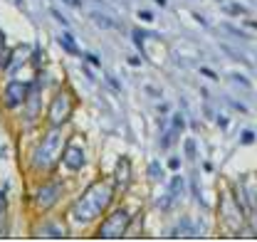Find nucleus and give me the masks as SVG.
<instances>
[{"mask_svg": "<svg viewBox=\"0 0 257 242\" xmlns=\"http://www.w3.org/2000/svg\"><path fill=\"white\" fill-rule=\"evenodd\" d=\"M203 171H205V173H210V171H213V163H210V161H205V163H203Z\"/></svg>", "mask_w": 257, "mask_h": 242, "instance_id": "obj_30", "label": "nucleus"}, {"mask_svg": "<svg viewBox=\"0 0 257 242\" xmlns=\"http://www.w3.org/2000/svg\"><path fill=\"white\" fill-rule=\"evenodd\" d=\"M171 126H173L176 131H183V126H186V124H183V116H181V114H176L173 121H171Z\"/></svg>", "mask_w": 257, "mask_h": 242, "instance_id": "obj_21", "label": "nucleus"}, {"mask_svg": "<svg viewBox=\"0 0 257 242\" xmlns=\"http://www.w3.org/2000/svg\"><path fill=\"white\" fill-rule=\"evenodd\" d=\"M50 13H52V15H55V18H57V23H60V25H64V28H67V25H69V23H67V18H64L62 13H60V10H57V8H52V10H50Z\"/></svg>", "mask_w": 257, "mask_h": 242, "instance_id": "obj_22", "label": "nucleus"}, {"mask_svg": "<svg viewBox=\"0 0 257 242\" xmlns=\"http://www.w3.org/2000/svg\"><path fill=\"white\" fill-rule=\"evenodd\" d=\"M57 146H60V126H52V131H47L45 141H42L40 149L35 151V161H32L35 168H50Z\"/></svg>", "mask_w": 257, "mask_h": 242, "instance_id": "obj_3", "label": "nucleus"}, {"mask_svg": "<svg viewBox=\"0 0 257 242\" xmlns=\"http://www.w3.org/2000/svg\"><path fill=\"white\" fill-rule=\"evenodd\" d=\"M223 28H225V30H227V32H230V35H235V37H240V40H247V37H250V35H245V32H242V30H237V28H232V25H227V23H225Z\"/></svg>", "mask_w": 257, "mask_h": 242, "instance_id": "obj_16", "label": "nucleus"}, {"mask_svg": "<svg viewBox=\"0 0 257 242\" xmlns=\"http://www.w3.org/2000/svg\"><path fill=\"white\" fill-rule=\"evenodd\" d=\"M139 20H144V23H154L156 18H154L151 10H139Z\"/></svg>", "mask_w": 257, "mask_h": 242, "instance_id": "obj_19", "label": "nucleus"}, {"mask_svg": "<svg viewBox=\"0 0 257 242\" xmlns=\"http://www.w3.org/2000/svg\"><path fill=\"white\" fill-rule=\"evenodd\" d=\"M128 225H131V212L121 208V210L111 212L104 220V225L99 227L96 237H101V240H121V237H126Z\"/></svg>", "mask_w": 257, "mask_h": 242, "instance_id": "obj_2", "label": "nucleus"}, {"mask_svg": "<svg viewBox=\"0 0 257 242\" xmlns=\"http://www.w3.org/2000/svg\"><path fill=\"white\" fill-rule=\"evenodd\" d=\"M183 149H186V156H188L191 161H195V158H198V149H195V141H193L191 136L186 139V144H183Z\"/></svg>", "mask_w": 257, "mask_h": 242, "instance_id": "obj_13", "label": "nucleus"}, {"mask_svg": "<svg viewBox=\"0 0 257 242\" xmlns=\"http://www.w3.org/2000/svg\"><path fill=\"white\" fill-rule=\"evenodd\" d=\"M62 193V185L55 181L52 185H42L40 188V195H45V198H37V203H40V208H50L55 200H57V195Z\"/></svg>", "mask_w": 257, "mask_h": 242, "instance_id": "obj_7", "label": "nucleus"}, {"mask_svg": "<svg viewBox=\"0 0 257 242\" xmlns=\"http://www.w3.org/2000/svg\"><path fill=\"white\" fill-rule=\"evenodd\" d=\"M84 60L89 62V64H94V67H99V57H96V55H87Z\"/></svg>", "mask_w": 257, "mask_h": 242, "instance_id": "obj_26", "label": "nucleus"}, {"mask_svg": "<svg viewBox=\"0 0 257 242\" xmlns=\"http://www.w3.org/2000/svg\"><path fill=\"white\" fill-rule=\"evenodd\" d=\"M240 144H242V146H250V144H255V131L245 129V131L240 134Z\"/></svg>", "mask_w": 257, "mask_h": 242, "instance_id": "obj_15", "label": "nucleus"}, {"mask_svg": "<svg viewBox=\"0 0 257 242\" xmlns=\"http://www.w3.org/2000/svg\"><path fill=\"white\" fill-rule=\"evenodd\" d=\"M84 74H87V79H89V82H96L94 72H92V69H89V67H84Z\"/></svg>", "mask_w": 257, "mask_h": 242, "instance_id": "obj_28", "label": "nucleus"}, {"mask_svg": "<svg viewBox=\"0 0 257 242\" xmlns=\"http://www.w3.org/2000/svg\"><path fill=\"white\" fill-rule=\"evenodd\" d=\"M116 188H126L128 181H131V166H128V161L121 156L119 158V166H116Z\"/></svg>", "mask_w": 257, "mask_h": 242, "instance_id": "obj_9", "label": "nucleus"}, {"mask_svg": "<svg viewBox=\"0 0 257 242\" xmlns=\"http://www.w3.org/2000/svg\"><path fill=\"white\" fill-rule=\"evenodd\" d=\"M5 210H8V198L0 193V225L5 222Z\"/></svg>", "mask_w": 257, "mask_h": 242, "instance_id": "obj_18", "label": "nucleus"}, {"mask_svg": "<svg viewBox=\"0 0 257 242\" xmlns=\"http://www.w3.org/2000/svg\"><path fill=\"white\" fill-rule=\"evenodd\" d=\"M156 5H161V8H166V0H156Z\"/></svg>", "mask_w": 257, "mask_h": 242, "instance_id": "obj_31", "label": "nucleus"}, {"mask_svg": "<svg viewBox=\"0 0 257 242\" xmlns=\"http://www.w3.org/2000/svg\"><path fill=\"white\" fill-rule=\"evenodd\" d=\"M69 116H72V99H69V94L64 89H60L50 101L47 121H50V126H62Z\"/></svg>", "mask_w": 257, "mask_h": 242, "instance_id": "obj_4", "label": "nucleus"}, {"mask_svg": "<svg viewBox=\"0 0 257 242\" xmlns=\"http://www.w3.org/2000/svg\"><path fill=\"white\" fill-rule=\"evenodd\" d=\"M109 84H111V87H114V89H116V91L121 89V84H119V82H116V79H114V77H109Z\"/></svg>", "mask_w": 257, "mask_h": 242, "instance_id": "obj_29", "label": "nucleus"}, {"mask_svg": "<svg viewBox=\"0 0 257 242\" xmlns=\"http://www.w3.org/2000/svg\"><path fill=\"white\" fill-rule=\"evenodd\" d=\"M225 13H230V15H245L247 10L240 8V5H225Z\"/></svg>", "mask_w": 257, "mask_h": 242, "instance_id": "obj_17", "label": "nucleus"}, {"mask_svg": "<svg viewBox=\"0 0 257 242\" xmlns=\"http://www.w3.org/2000/svg\"><path fill=\"white\" fill-rule=\"evenodd\" d=\"M149 176H151L154 181H161V178H163V168H161L159 161H151V163H149Z\"/></svg>", "mask_w": 257, "mask_h": 242, "instance_id": "obj_12", "label": "nucleus"}, {"mask_svg": "<svg viewBox=\"0 0 257 242\" xmlns=\"http://www.w3.org/2000/svg\"><path fill=\"white\" fill-rule=\"evenodd\" d=\"M181 193H183V178H181V176H173V178H171V185H168V195H166V200L161 203V208H163V210L171 208V205L181 198Z\"/></svg>", "mask_w": 257, "mask_h": 242, "instance_id": "obj_8", "label": "nucleus"}, {"mask_svg": "<svg viewBox=\"0 0 257 242\" xmlns=\"http://www.w3.org/2000/svg\"><path fill=\"white\" fill-rule=\"evenodd\" d=\"M89 18L94 20L96 25H99V28H104V30H109V28H116V23H114L111 18H106V15H99V13H92Z\"/></svg>", "mask_w": 257, "mask_h": 242, "instance_id": "obj_11", "label": "nucleus"}, {"mask_svg": "<svg viewBox=\"0 0 257 242\" xmlns=\"http://www.w3.org/2000/svg\"><path fill=\"white\" fill-rule=\"evenodd\" d=\"M111 198H114V185L109 181H94L84 190V195H82L79 200H74V205H72L74 220H77L79 225L92 222L94 217H99L101 212L109 208Z\"/></svg>", "mask_w": 257, "mask_h": 242, "instance_id": "obj_1", "label": "nucleus"}, {"mask_svg": "<svg viewBox=\"0 0 257 242\" xmlns=\"http://www.w3.org/2000/svg\"><path fill=\"white\" fill-rule=\"evenodd\" d=\"M176 134H178V131H176V129L171 126V129H168V134L163 136V141H161V146H163V149H171V146H173V141H176Z\"/></svg>", "mask_w": 257, "mask_h": 242, "instance_id": "obj_14", "label": "nucleus"}, {"mask_svg": "<svg viewBox=\"0 0 257 242\" xmlns=\"http://www.w3.org/2000/svg\"><path fill=\"white\" fill-rule=\"evenodd\" d=\"M60 45H62V47H64V50H67V52H69V55H74V57L79 55V47H77V42H74V37H72L69 32L60 37Z\"/></svg>", "mask_w": 257, "mask_h": 242, "instance_id": "obj_10", "label": "nucleus"}, {"mask_svg": "<svg viewBox=\"0 0 257 242\" xmlns=\"http://www.w3.org/2000/svg\"><path fill=\"white\" fill-rule=\"evenodd\" d=\"M230 77H232V79H235L237 84H242V87H250V79H245L242 74H230Z\"/></svg>", "mask_w": 257, "mask_h": 242, "instance_id": "obj_24", "label": "nucleus"}, {"mask_svg": "<svg viewBox=\"0 0 257 242\" xmlns=\"http://www.w3.org/2000/svg\"><path fill=\"white\" fill-rule=\"evenodd\" d=\"M200 74H203V77H208V79H213V82L218 79V74H215L213 69H208V67H200Z\"/></svg>", "mask_w": 257, "mask_h": 242, "instance_id": "obj_23", "label": "nucleus"}, {"mask_svg": "<svg viewBox=\"0 0 257 242\" xmlns=\"http://www.w3.org/2000/svg\"><path fill=\"white\" fill-rule=\"evenodd\" d=\"M30 91H32V84L13 79V82L5 87V91H3V104H5L8 109H15V106H20V104L30 96Z\"/></svg>", "mask_w": 257, "mask_h": 242, "instance_id": "obj_5", "label": "nucleus"}, {"mask_svg": "<svg viewBox=\"0 0 257 242\" xmlns=\"http://www.w3.org/2000/svg\"><path fill=\"white\" fill-rule=\"evenodd\" d=\"M62 3H72V0H62Z\"/></svg>", "mask_w": 257, "mask_h": 242, "instance_id": "obj_32", "label": "nucleus"}, {"mask_svg": "<svg viewBox=\"0 0 257 242\" xmlns=\"http://www.w3.org/2000/svg\"><path fill=\"white\" fill-rule=\"evenodd\" d=\"M218 126H220V129H227V126H230V119H225V116H218Z\"/></svg>", "mask_w": 257, "mask_h": 242, "instance_id": "obj_27", "label": "nucleus"}, {"mask_svg": "<svg viewBox=\"0 0 257 242\" xmlns=\"http://www.w3.org/2000/svg\"><path fill=\"white\" fill-rule=\"evenodd\" d=\"M32 64H35V67H40V64H42V52H40V47H37V45H35V50H32Z\"/></svg>", "mask_w": 257, "mask_h": 242, "instance_id": "obj_20", "label": "nucleus"}, {"mask_svg": "<svg viewBox=\"0 0 257 242\" xmlns=\"http://www.w3.org/2000/svg\"><path fill=\"white\" fill-rule=\"evenodd\" d=\"M168 168H171V171H178V168H181V161H178V158H171V161H168Z\"/></svg>", "mask_w": 257, "mask_h": 242, "instance_id": "obj_25", "label": "nucleus"}, {"mask_svg": "<svg viewBox=\"0 0 257 242\" xmlns=\"http://www.w3.org/2000/svg\"><path fill=\"white\" fill-rule=\"evenodd\" d=\"M62 163L69 168V171H79L84 163H87V158H84V151L77 146V144H69L62 153Z\"/></svg>", "mask_w": 257, "mask_h": 242, "instance_id": "obj_6", "label": "nucleus"}]
</instances>
